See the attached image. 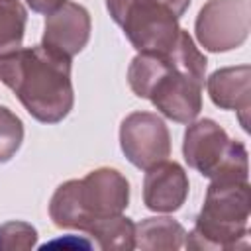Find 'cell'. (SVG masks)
<instances>
[{
  "label": "cell",
  "mask_w": 251,
  "mask_h": 251,
  "mask_svg": "<svg viewBox=\"0 0 251 251\" xmlns=\"http://www.w3.org/2000/svg\"><path fill=\"white\" fill-rule=\"evenodd\" d=\"M0 80L41 124H59L73 110L71 59L43 45L20 47L0 57Z\"/></svg>",
  "instance_id": "1"
},
{
  "label": "cell",
  "mask_w": 251,
  "mask_h": 251,
  "mask_svg": "<svg viewBox=\"0 0 251 251\" xmlns=\"http://www.w3.org/2000/svg\"><path fill=\"white\" fill-rule=\"evenodd\" d=\"M127 82L135 96L151 100V104L169 120L190 124L202 110V86L186 73L176 55L137 53L127 69Z\"/></svg>",
  "instance_id": "2"
},
{
  "label": "cell",
  "mask_w": 251,
  "mask_h": 251,
  "mask_svg": "<svg viewBox=\"0 0 251 251\" xmlns=\"http://www.w3.org/2000/svg\"><path fill=\"white\" fill-rule=\"evenodd\" d=\"M127 204V178L116 169L100 167L80 180L57 186L49 202V216L57 227L86 231L96 220L122 214Z\"/></svg>",
  "instance_id": "3"
},
{
  "label": "cell",
  "mask_w": 251,
  "mask_h": 251,
  "mask_svg": "<svg viewBox=\"0 0 251 251\" xmlns=\"http://www.w3.org/2000/svg\"><path fill=\"white\" fill-rule=\"evenodd\" d=\"M249 208L247 180H212L184 245L188 249H235L247 245Z\"/></svg>",
  "instance_id": "4"
},
{
  "label": "cell",
  "mask_w": 251,
  "mask_h": 251,
  "mask_svg": "<svg viewBox=\"0 0 251 251\" xmlns=\"http://www.w3.org/2000/svg\"><path fill=\"white\" fill-rule=\"evenodd\" d=\"M182 155L190 169L210 180H247V149L229 139L226 129L210 118L190 122L184 131Z\"/></svg>",
  "instance_id": "5"
},
{
  "label": "cell",
  "mask_w": 251,
  "mask_h": 251,
  "mask_svg": "<svg viewBox=\"0 0 251 251\" xmlns=\"http://www.w3.org/2000/svg\"><path fill=\"white\" fill-rule=\"evenodd\" d=\"M112 20L137 53L167 55L178 41V18L161 0H106Z\"/></svg>",
  "instance_id": "6"
},
{
  "label": "cell",
  "mask_w": 251,
  "mask_h": 251,
  "mask_svg": "<svg viewBox=\"0 0 251 251\" xmlns=\"http://www.w3.org/2000/svg\"><path fill=\"white\" fill-rule=\"evenodd\" d=\"M249 0H208L194 22L196 39L210 53L241 47L249 35Z\"/></svg>",
  "instance_id": "7"
},
{
  "label": "cell",
  "mask_w": 251,
  "mask_h": 251,
  "mask_svg": "<svg viewBox=\"0 0 251 251\" xmlns=\"http://www.w3.org/2000/svg\"><path fill=\"white\" fill-rule=\"evenodd\" d=\"M120 147L133 167L147 171L171 155V133L161 116L133 112L120 126Z\"/></svg>",
  "instance_id": "8"
},
{
  "label": "cell",
  "mask_w": 251,
  "mask_h": 251,
  "mask_svg": "<svg viewBox=\"0 0 251 251\" xmlns=\"http://www.w3.org/2000/svg\"><path fill=\"white\" fill-rule=\"evenodd\" d=\"M90 14L76 2H65L55 12L47 14L41 45L67 59L78 55L90 39Z\"/></svg>",
  "instance_id": "9"
},
{
  "label": "cell",
  "mask_w": 251,
  "mask_h": 251,
  "mask_svg": "<svg viewBox=\"0 0 251 251\" xmlns=\"http://www.w3.org/2000/svg\"><path fill=\"white\" fill-rule=\"evenodd\" d=\"M188 196L186 171L175 161H161L147 169L143 178V204L151 212H176Z\"/></svg>",
  "instance_id": "10"
},
{
  "label": "cell",
  "mask_w": 251,
  "mask_h": 251,
  "mask_svg": "<svg viewBox=\"0 0 251 251\" xmlns=\"http://www.w3.org/2000/svg\"><path fill=\"white\" fill-rule=\"evenodd\" d=\"M206 88L210 100L222 110H235L243 129L249 131L247 114L251 108V67L239 65L218 69L208 76Z\"/></svg>",
  "instance_id": "11"
},
{
  "label": "cell",
  "mask_w": 251,
  "mask_h": 251,
  "mask_svg": "<svg viewBox=\"0 0 251 251\" xmlns=\"http://www.w3.org/2000/svg\"><path fill=\"white\" fill-rule=\"evenodd\" d=\"M184 239L186 229L173 218H145L135 224V247L143 251H176Z\"/></svg>",
  "instance_id": "12"
},
{
  "label": "cell",
  "mask_w": 251,
  "mask_h": 251,
  "mask_svg": "<svg viewBox=\"0 0 251 251\" xmlns=\"http://www.w3.org/2000/svg\"><path fill=\"white\" fill-rule=\"evenodd\" d=\"M86 233L106 251H129L135 249V224L124 214L96 220Z\"/></svg>",
  "instance_id": "13"
},
{
  "label": "cell",
  "mask_w": 251,
  "mask_h": 251,
  "mask_svg": "<svg viewBox=\"0 0 251 251\" xmlns=\"http://www.w3.org/2000/svg\"><path fill=\"white\" fill-rule=\"evenodd\" d=\"M27 12L20 0H0V57L22 47Z\"/></svg>",
  "instance_id": "14"
},
{
  "label": "cell",
  "mask_w": 251,
  "mask_h": 251,
  "mask_svg": "<svg viewBox=\"0 0 251 251\" xmlns=\"http://www.w3.org/2000/svg\"><path fill=\"white\" fill-rule=\"evenodd\" d=\"M24 141L22 120L6 106H0V163L10 161Z\"/></svg>",
  "instance_id": "15"
},
{
  "label": "cell",
  "mask_w": 251,
  "mask_h": 251,
  "mask_svg": "<svg viewBox=\"0 0 251 251\" xmlns=\"http://www.w3.org/2000/svg\"><path fill=\"white\" fill-rule=\"evenodd\" d=\"M37 243V229L27 222H6L0 226V249L27 251Z\"/></svg>",
  "instance_id": "16"
},
{
  "label": "cell",
  "mask_w": 251,
  "mask_h": 251,
  "mask_svg": "<svg viewBox=\"0 0 251 251\" xmlns=\"http://www.w3.org/2000/svg\"><path fill=\"white\" fill-rule=\"evenodd\" d=\"M27 2V6L33 10V12H37V14H51V12H55L57 8H61L67 0H25Z\"/></svg>",
  "instance_id": "17"
},
{
  "label": "cell",
  "mask_w": 251,
  "mask_h": 251,
  "mask_svg": "<svg viewBox=\"0 0 251 251\" xmlns=\"http://www.w3.org/2000/svg\"><path fill=\"white\" fill-rule=\"evenodd\" d=\"M176 18H180L186 10H188V6H190V0H161Z\"/></svg>",
  "instance_id": "18"
}]
</instances>
